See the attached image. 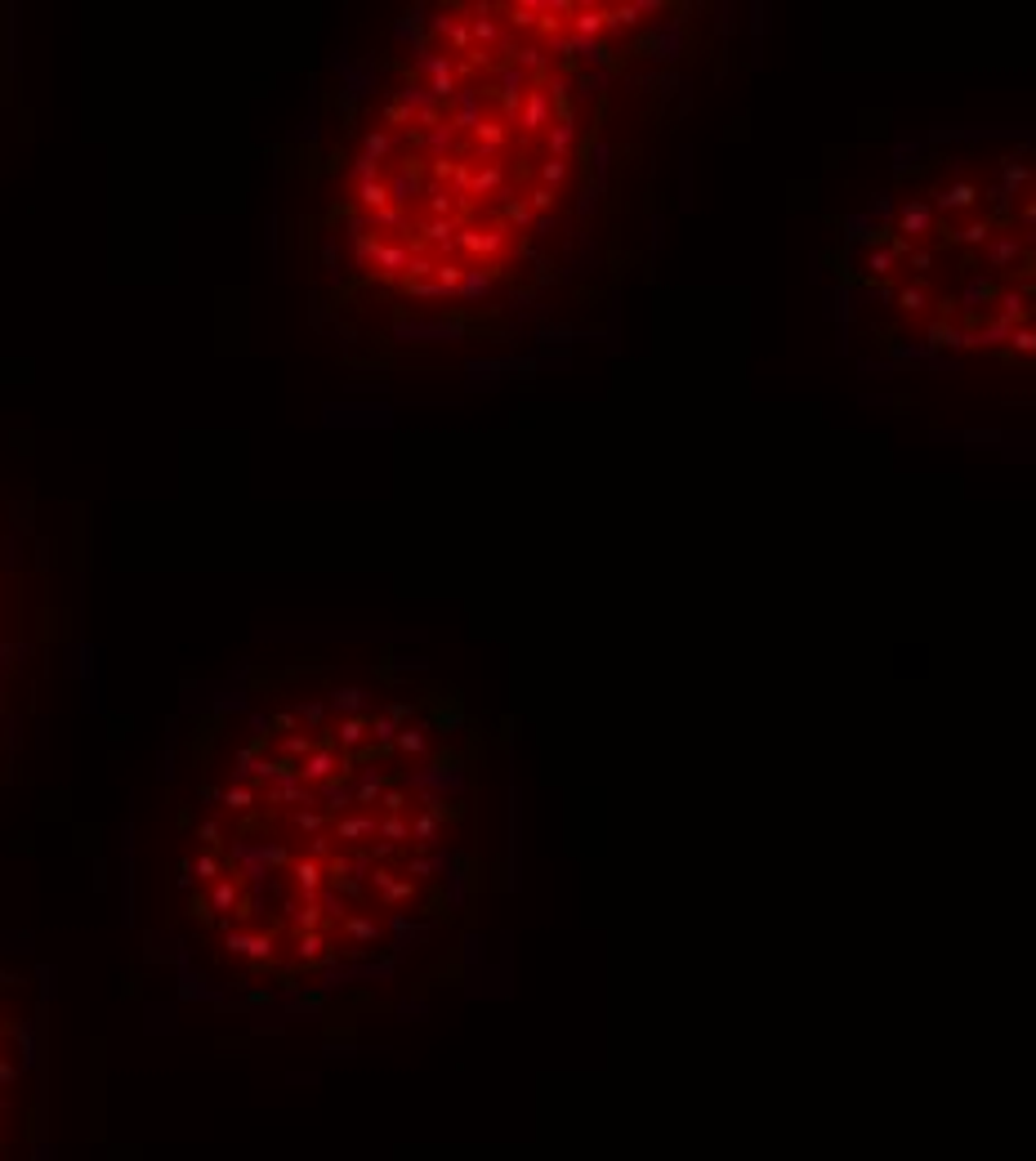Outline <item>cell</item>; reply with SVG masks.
<instances>
[{"instance_id":"cell-1","label":"cell","mask_w":1036,"mask_h":1161,"mask_svg":"<svg viewBox=\"0 0 1036 1161\" xmlns=\"http://www.w3.org/2000/svg\"><path fill=\"white\" fill-rule=\"evenodd\" d=\"M456 755L416 697L273 675L184 760L170 911L206 978L291 1001L380 969L456 876Z\"/></svg>"},{"instance_id":"cell-2","label":"cell","mask_w":1036,"mask_h":1161,"mask_svg":"<svg viewBox=\"0 0 1036 1161\" xmlns=\"http://www.w3.org/2000/svg\"><path fill=\"white\" fill-rule=\"evenodd\" d=\"M434 19V45L362 121L339 184L353 269L394 295H460L510 269L572 165L568 86L510 19Z\"/></svg>"},{"instance_id":"cell-3","label":"cell","mask_w":1036,"mask_h":1161,"mask_svg":"<svg viewBox=\"0 0 1036 1161\" xmlns=\"http://www.w3.org/2000/svg\"><path fill=\"white\" fill-rule=\"evenodd\" d=\"M45 1006L28 965L0 960V1161H45Z\"/></svg>"}]
</instances>
